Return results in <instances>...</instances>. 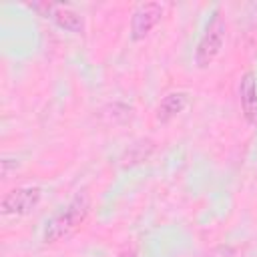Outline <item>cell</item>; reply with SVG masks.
I'll return each mask as SVG.
<instances>
[{"label":"cell","instance_id":"cell-3","mask_svg":"<svg viewBox=\"0 0 257 257\" xmlns=\"http://www.w3.org/2000/svg\"><path fill=\"white\" fill-rule=\"evenodd\" d=\"M30 8L38 10L44 18L52 20L58 28L66 30V32H72V34H80L84 30V20L82 16L72 10L70 6H64V4H54V2H36V4H30Z\"/></svg>","mask_w":257,"mask_h":257},{"label":"cell","instance_id":"cell-2","mask_svg":"<svg viewBox=\"0 0 257 257\" xmlns=\"http://www.w3.org/2000/svg\"><path fill=\"white\" fill-rule=\"evenodd\" d=\"M225 32H227V26H225V20L221 18V10L215 8L213 16L195 48V62L199 68H207L219 56L223 42H225Z\"/></svg>","mask_w":257,"mask_h":257},{"label":"cell","instance_id":"cell-6","mask_svg":"<svg viewBox=\"0 0 257 257\" xmlns=\"http://www.w3.org/2000/svg\"><path fill=\"white\" fill-rule=\"evenodd\" d=\"M239 102L249 124H257V80L253 72H245L239 82Z\"/></svg>","mask_w":257,"mask_h":257},{"label":"cell","instance_id":"cell-8","mask_svg":"<svg viewBox=\"0 0 257 257\" xmlns=\"http://www.w3.org/2000/svg\"><path fill=\"white\" fill-rule=\"evenodd\" d=\"M118 257H137V251H135V249H124Z\"/></svg>","mask_w":257,"mask_h":257},{"label":"cell","instance_id":"cell-5","mask_svg":"<svg viewBox=\"0 0 257 257\" xmlns=\"http://www.w3.org/2000/svg\"><path fill=\"white\" fill-rule=\"evenodd\" d=\"M163 18V4L161 2H143L135 8L131 16V38L135 42L149 36V32L161 22Z\"/></svg>","mask_w":257,"mask_h":257},{"label":"cell","instance_id":"cell-1","mask_svg":"<svg viewBox=\"0 0 257 257\" xmlns=\"http://www.w3.org/2000/svg\"><path fill=\"white\" fill-rule=\"evenodd\" d=\"M90 201L86 195H76L60 213H56L46 229H44V243H58L60 239L72 235L88 217Z\"/></svg>","mask_w":257,"mask_h":257},{"label":"cell","instance_id":"cell-7","mask_svg":"<svg viewBox=\"0 0 257 257\" xmlns=\"http://www.w3.org/2000/svg\"><path fill=\"white\" fill-rule=\"evenodd\" d=\"M187 104H189L187 92H181V90L169 92L167 96H163V100H161L159 106H157V120H159V122H169V120H173L179 112L185 110Z\"/></svg>","mask_w":257,"mask_h":257},{"label":"cell","instance_id":"cell-4","mask_svg":"<svg viewBox=\"0 0 257 257\" xmlns=\"http://www.w3.org/2000/svg\"><path fill=\"white\" fill-rule=\"evenodd\" d=\"M40 199H42V189L40 187H18V189H12L4 195V199L0 203V209H2L4 215L22 217V215L32 213L38 207Z\"/></svg>","mask_w":257,"mask_h":257}]
</instances>
